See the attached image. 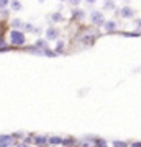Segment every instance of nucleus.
Masks as SVG:
<instances>
[{"label": "nucleus", "mask_w": 141, "mask_h": 147, "mask_svg": "<svg viewBox=\"0 0 141 147\" xmlns=\"http://www.w3.org/2000/svg\"><path fill=\"white\" fill-rule=\"evenodd\" d=\"M10 39L13 44H25V34L21 31H16V30L10 33Z\"/></svg>", "instance_id": "nucleus-1"}, {"label": "nucleus", "mask_w": 141, "mask_h": 147, "mask_svg": "<svg viewBox=\"0 0 141 147\" xmlns=\"http://www.w3.org/2000/svg\"><path fill=\"white\" fill-rule=\"evenodd\" d=\"M90 21L94 23V25H97V26H102L104 25V15H102V11H94L92 15H90Z\"/></svg>", "instance_id": "nucleus-2"}, {"label": "nucleus", "mask_w": 141, "mask_h": 147, "mask_svg": "<svg viewBox=\"0 0 141 147\" xmlns=\"http://www.w3.org/2000/svg\"><path fill=\"white\" fill-rule=\"evenodd\" d=\"M13 144V137L12 136H0V147L12 146Z\"/></svg>", "instance_id": "nucleus-3"}, {"label": "nucleus", "mask_w": 141, "mask_h": 147, "mask_svg": "<svg viewBox=\"0 0 141 147\" xmlns=\"http://www.w3.org/2000/svg\"><path fill=\"white\" fill-rule=\"evenodd\" d=\"M120 15L123 16V18H130V16H133V8H130V7H123L120 10Z\"/></svg>", "instance_id": "nucleus-4"}, {"label": "nucleus", "mask_w": 141, "mask_h": 147, "mask_svg": "<svg viewBox=\"0 0 141 147\" xmlns=\"http://www.w3.org/2000/svg\"><path fill=\"white\" fill-rule=\"evenodd\" d=\"M46 38H48V39H58V31H56L54 28H48Z\"/></svg>", "instance_id": "nucleus-5"}, {"label": "nucleus", "mask_w": 141, "mask_h": 147, "mask_svg": "<svg viewBox=\"0 0 141 147\" xmlns=\"http://www.w3.org/2000/svg\"><path fill=\"white\" fill-rule=\"evenodd\" d=\"M104 26H105V30H107V31H113V30H115L116 28V23L113 20H110V21H107V23H105L104 21Z\"/></svg>", "instance_id": "nucleus-6"}, {"label": "nucleus", "mask_w": 141, "mask_h": 147, "mask_svg": "<svg viewBox=\"0 0 141 147\" xmlns=\"http://www.w3.org/2000/svg\"><path fill=\"white\" fill-rule=\"evenodd\" d=\"M48 142H49L51 146H59V144L63 142V139H61V137H58V136H52V137H49V139H48Z\"/></svg>", "instance_id": "nucleus-7"}, {"label": "nucleus", "mask_w": 141, "mask_h": 147, "mask_svg": "<svg viewBox=\"0 0 141 147\" xmlns=\"http://www.w3.org/2000/svg\"><path fill=\"white\" fill-rule=\"evenodd\" d=\"M104 8L105 10H113V8H115V2H113V0H105Z\"/></svg>", "instance_id": "nucleus-8"}, {"label": "nucleus", "mask_w": 141, "mask_h": 147, "mask_svg": "<svg viewBox=\"0 0 141 147\" xmlns=\"http://www.w3.org/2000/svg\"><path fill=\"white\" fill-rule=\"evenodd\" d=\"M46 142H48L46 137H43V136H36V137H35V144H36V146H43V144H46Z\"/></svg>", "instance_id": "nucleus-9"}, {"label": "nucleus", "mask_w": 141, "mask_h": 147, "mask_svg": "<svg viewBox=\"0 0 141 147\" xmlns=\"http://www.w3.org/2000/svg\"><path fill=\"white\" fill-rule=\"evenodd\" d=\"M10 7H12V10H20L21 3H20V2H16V0H13V2L10 3Z\"/></svg>", "instance_id": "nucleus-10"}, {"label": "nucleus", "mask_w": 141, "mask_h": 147, "mask_svg": "<svg viewBox=\"0 0 141 147\" xmlns=\"http://www.w3.org/2000/svg\"><path fill=\"white\" fill-rule=\"evenodd\" d=\"M12 26L15 28V30H16V28L20 30V28L23 26V23H21V20H13V21H12Z\"/></svg>", "instance_id": "nucleus-11"}, {"label": "nucleus", "mask_w": 141, "mask_h": 147, "mask_svg": "<svg viewBox=\"0 0 141 147\" xmlns=\"http://www.w3.org/2000/svg\"><path fill=\"white\" fill-rule=\"evenodd\" d=\"M51 20H52V21H61V20H63V16H61V13H52V15H51Z\"/></svg>", "instance_id": "nucleus-12"}, {"label": "nucleus", "mask_w": 141, "mask_h": 147, "mask_svg": "<svg viewBox=\"0 0 141 147\" xmlns=\"http://www.w3.org/2000/svg\"><path fill=\"white\" fill-rule=\"evenodd\" d=\"M36 46H38V47H41V49H46V47H48V42H46V41H43V39H40V41L36 42Z\"/></svg>", "instance_id": "nucleus-13"}, {"label": "nucleus", "mask_w": 141, "mask_h": 147, "mask_svg": "<svg viewBox=\"0 0 141 147\" xmlns=\"http://www.w3.org/2000/svg\"><path fill=\"white\" fill-rule=\"evenodd\" d=\"M63 47H64V42H63V41H58V42H56V47H54V49H56V53H59V51H63Z\"/></svg>", "instance_id": "nucleus-14"}, {"label": "nucleus", "mask_w": 141, "mask_h": 147, "mask_svg": "<svg viewBox=\"0 0 141 147\" xmlns=\"http://www.w3.org/2000/svg\"><path fill=\"white\" fill-rule=\"evenodd\" d=\"M8 5V0H0V7H7Z\"/></svg>", "instance_id": "nucleus-15"}, {"label": "nucleus", "mask_w": 141, "mask_h": 147, "mask_svg": "<svg viewBox=\"0 0 141 147\" xmlns=\"http://www.w3.org/2000/svg\"><path fill=\"white\" fill-rule=\"evenodd\" d=\"M61 144H74V141L72 139H66V141H63Z\"/></svg>", "instance_id": "nucleus-16"}, {"label": "nucleus", "mask_w": 141, "mask_h": 147, "mask_svg": "<svg viewBox=\"0 0 141 147\" xmlns=\"http://www.w3.org/2000/svg\"><path fill=\"white\" fill-rule=\"evenodd\" d=\"M79 2H80V0H69V3H71V5H77Z\"/></svg>", "instance_id": "nucleus-17"}, {"label": "nucleus", "mask_w": 141, "mask_h": 147, "mask_svg": "<svg viewBox=\"0 0 141 147\" xmlns=\"http://www.w3.org/2000/svg\"><path fill=\"white\" fill-rule=\"evenodd\" d=\"M95 144H99V146H105L104 141H95Z\"/></svg>", "instance_id": "nucleus-18"}, {"label": "nucleus", "mask_w": 141, "mask_h": 147, "mask_svg": "<svg viewBox=\"0 0 141 147\" xmlns=\"http://www.w3.org/2000/svg\"><path fill=\"white\" fill-rule=\"evenodd\" d=\"M87 2H89V3H94V2H95V0H87Z\"/></svg>", "instance_id": "nucleus-19"}, {"label": "nucleus", "mask_w": 141, "mask_h": 147, "mask_svg": "<svg viewBox=\"0 0 141 147\" xmlns=\"http://www.w3.org/2000/svg\"><path fill=\"white\" fill-rule=\"evenodd\" d=\"M38 2H43V0H38Z\"/></svg>", "instance_id": "nucleus-20"}, {"label": "nucleus", "mask_w": 141, "mask_h": 147, "mask_svg": "<svg viewBox=\"0 0 141 147\" xmlns=\"http://www.w3.org/2000/svg\"><path fill=\"white\" fill-rule=\"evenodd\" d=\"M63 2H64V0H63Z\"/></svg>", "instance_id": "nucleus-21"}]
</instances>
